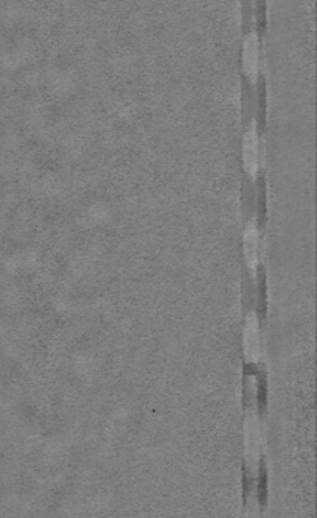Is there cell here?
I'll list each match as a JSON object with an SVG mask.
<instances>
[{
  "mask_svg": "<svg viewBox=\"0 0 317 518\" xmlns=\"http://www.w3.org/2000/svg\"><path fill=\"white\" fill-rule=\"evenodd\" d=\"M243 65L248 78L255 82L258 77V67H259V46H258V37L255 32L249 34L245 41V51H243Z\"/></svg>",
  "mask_w": 317,
  "mask_h": 518,
  "instance_id": "2",
  "label": "cell"
},
{
  "mask_svg": "<svg viewBox=\"0 0 317 518\" xmlns=\"http://www.w3.org/2000/svg\"><path fill=\"white\" fill-rule=\"evenodd\" d=\"M258 134L257 129L252 125L245 136V141H243V160H245V167L246 171L255 176L258 172V166H259V148H258Z\"/></svg>",
  "mask_w": 317,
  "mask_h": 518,
  "instance_id": "1",
  "label": "cell"
}]
</instances>
